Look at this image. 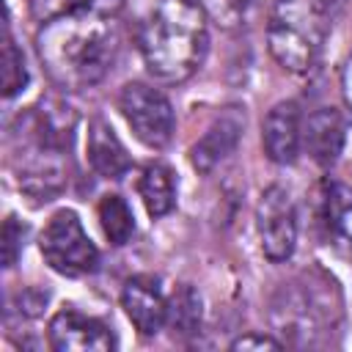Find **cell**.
I'll list each match as a JSON object with an SVG mask.
<instances>
[{
  "label": "cell",
  "mask_w": 352,
  "mask_h": 352,
  "mask_svg": "<svg viewBox=\"0 0 352 352\" xmlns=\"http://www.w3.org/2000/svg\"><path fill=\"white\" fill-rule=\"evenodd\" d=\"M206 14L220 25V28H248L253 25L261 14L267 0H201Z\"/></svg>",
  "instance_id": "obj_17"
},
{
  "label": "cell",
  "mask_w": 352,
  "mask_h": 352,
  "mask_svg": "<svg viewBox=\"0 0 352 352\" xmlns=\"http://www.w3.org/2000/svg\"><path fill=\"white\" fill-rule=\"evenodd\" d=\"M319 3H322L324 11H338V8L344 6V0H319Z\"/></svg>",
  "instance_id": "obj_23"
},
{
  "label": "cell",
  "mask_w": 352,
  "mask_h": 352,
  "mask_svg": "<svg viewBox=\"0 0 352 352\" xmlns=\"http://www.w3.org/2000/svg\"><path fill=\"white\" fill-rule=\"evenodd\" d=\"M88 162L102 179H121L132 168V160L118 140L116 129L104 118H94L88 124V140H85Z\"/></svg>",
  "instance_id": "obj_12"
},
{
  "label": "cell",
  "mask_w": 352,
  "mask_h": 352,
  "mask_svg": "<svg viewBox=\"0 0 352 352\" xmlns=\"http://www.w3.org/2000/svg\"><path fill=\"white\" fill-rule=\"evenodd\" d=\"M283 344L272 336H264V333H248V336H239L231 349H280Z\"/></svg>",
  "instance_id": "obj_21"
},
{
  "label": "cell",
  "mask_w": 352,
  "mask_h": 352,
  "mask_svg": "<svg viewBox=\"0 0 352 352\" xmlns=\"http://www.w3.org/2000/svg\"><path fill=\"white\" fill-rule=\"evenodd\" d=\"M47 338L55 352H110L116 346L110 327L77 308H60L47 324Z\"/></svg>",
  "instance_id": "obj_7"
},
{
  "label": "cell",
  "mask_w": 352,
  "mask_h": 352,
  "mask_svg": "<svg viewBox=\"0 0 352 352\" xmlns=\"http://www.w3.org/2000/svg\"><path fill=\"white\" fill-rule=\"evenodd\" d=\"M121 0H96L41 22L36 50L50 80L82 91L107 77L121 47Z\"/></svg>",
  "instance_id": "obj_1"
},
{
  "label": "cell",
  "mask_w": 352,
  "mask_h": 352,
  "mask_svg": "<svg viewBox=\"0 0 352 352\" xmlns=\"http://www.w3.org/2000/svg\"><path fill=\"white\" fill-rule=\"evenodd\" d=\"M261 146L267 160L278 165H292L302 146V116L297 102H278L267 110L261 124Z\"/></svg>",
  "instance_id": "obj_9"
},
{
  "label": "cell",
  "mask_w": 352,
  "mask_h": 352,
  "mask_svg": "<svg viewBox=\"0 0 352 352\" xmlns=\"http://www.w3.org/2000/svg\"><path fill=\"white\" fill-rule=\"evenodd\" d=\"M324 44V8L319 0H275L267 19L270 55L292 74L308 72Z\"/></svg>",
  "instance_id": "obj_3"
},
{
  "label": "cell",
  "mask_w": 352,
  "mask_h": 352,
  "mask_svg": "<svg viewBox=\"0 0 352 352\" xmlns=\"http://www.w3.org/2000/svg\"><path fill=\"white\" fill-rule=\"evenodd\" d=\"M256 231L261 250L270 261L292 258L297 248V209L289 190L272 184L261 192L256 206Z\"/></svg>",
  "instance_id": "obj_6"
},
{
  "label": "cell",
  "mask_w": 352,
  "mask_h": 352,
  "mask_svg": "<svg viewBox=\"0 0 352 352\" xmlns=\"http://www.w3.org/2000/svg\"><path fill=\"white\" fill-rule=\"evenodd\" d=\"M138 195L151 217H165L176 206V176L165 162H148L138 176Z\"/></svg>",
  "instance_id": "obj_14"
},
{
  "label": "cell",
  "mask_w": 352,
  "mask_h": 352,
  "mask_svg": "<svg viewBox=\"0 0 352 352\" xmlns=\"http://www.w3.org/2000/svg\"><path fill=\"white\" fill-rule=\"evenodd\" d=\"M121 308L143 336H154L165 327L168 297L157 275H132L121 289Z\"/></svg>",
  "instance_id": "obj_8"
},
{
  "label": "cell",
  "mask_w": 352,
  "mask_h": 352,
  "mask_svg": "<svg viewBox=\"0 0 352 352\" xmlns=\"http://www.w3.org/2000/svg\"><path fill=\"white\" fill-rule=\"evenodd\" d=\"M341 94H344V102H346V107L352 110V58L344 63V69H341Z\"/></svg>",
  "instance_id": "obj_22"
},
{
  "label": "cell",
  "mask_w": 352,
  "mask_h": 352,
  "mask_svg": "<svg viewBox=\"0 0 352 352\" xmlns=\"http://www.w3.org/2000/svg\"><path fill=\"white\" fill-rule=\"evenodd\" d=\"M242 129H245V113H239L236 107L223 110L209 124V129L201 135V140L190 148L192 168L201 170V173H209L214 165H220L236 148V143L242 138Z\"/></svg>",
  "instance_id": "obj_11"
},
{
  "label": "cell",
  "mask_w": 352,
  "mask_h": 352,
  "mask_svg": "<svg viewBox=\"0 0 352 352\" xmlns=\"http://www.w3.org/2000/svg\"><path fill=\"white\" fill-rule=\"evenodd\" d=\"M324 228L330 245L352 258V190L341 182H333L324 192Z\"/></svg>",
  "instance_id": "obj_13"
},
{
  "label": "cell",
  "mask_w": 352,
  "mask_h": 352,
  "mask_svg": "<svg viewBox=\"0 0 352 352\" xmlns=\"http://www.w3.org/2000/svg\"><path fill=\"white\" fill-rule=\"evenodd\" d=\"M118 110L135 138L148 148H165L176 129L170 99L146 82H126L118 91Z\"/></svg>",
  "instance_id": "obj_5"
},
{
  "label": "cell",
  "mask_w": 352,
  "mask_h": 352,
  "mask_svg": "<svg viewBox=\"0 0 352 352\" xmlns=\"http://www.w3.org/2000/svg\"><path fill=\"white\" fill-rule=\"evenodd\" d=\"M25 236H28V226L16 217V214H8L6 223H3V267L11 270L25 248Z\"/></svg>",
  "instance_id": "obj_19"
},
{
  "label": "cell",
  "mask_w": 352,
  "mask_h": 352,
  "mask_svg": "<svg viewBox=\"0 0 352 352\" xmlns=\"http://www.w3.org/2000/svg\"><path fill=\"white\" fill-rule=\"evenodd\" d=\"M28 80H30V74L25 66V55L16 47V41L11 38V33L6 30V38H3V96L14 99L19 91H25Z\"/></svg>",
  "instance_id": "obj_18"
},
{
  "label": "cell",
  "mask_w": 352,
  "mask_h": 352,
  "mask_svg": "<svg viewBox=\"0 0 352 352\" xmlns=\"http://www.w3.org/2000/svg\"><path fill=\"white\" fill-rule=\"evenodd\" d=\"M96 217H99V226H102L104 236L110 239V245H126L132 239L135 214L121 195H116V192L102 195L96 204Z\"/></svg>",
  "instance_id": "obj_15"
},
{
  "label": "cell",
  "mask_w": 352,
  "mask_h": 352,
  "mask_svg": "<svg viewBox=\"0 0 352 352\" xmlns=\"http://www.w3.org/2000/svg\"><path fill=\"white\" fill-rule=\"evenodd\" d=\"M165 324L173 330V336H195L201 327V297L192 286L182 283L170 297H168V316Z\"/></svg>",
  "instance_id": "obj_16"
},
{
  "label": "cell",
  "mask_w": 352,
  "mask_h": 352,
  "mask_svg": "<svg viewBox=\"0 0 352 352\" xmlns=\"http://www.w3.org/2000/svg\"><path fill=\"white\" fill-rule=\"evenodd\" d=\"M88 3H96V0H28L30 6V14L36 22H50L66 11H74V8H82Z\"/></svg>",
  "instance_id": "obj_20"
},
{
  "label": "cell",
  "mask_w": 352,
  "mask_h": 352,
  "mask_svg": "<svg viewBox=\"0 0 352 352\" xmlns=\"http://www.w3.org/2000/svg\"><path fill=\"white\" fill-rule=\"evenodd\" d=\"M344 140H346V121L336 107H316L302 121V148L322 168H330L341 157Z\"/></svg>",
  "instance_id": "obj_10"
},
{
  "label": "cell",
  "mask_w": 352,
  "mask_h": 352,
  "mask_svg": "<svg viewBox=\"0 0 352 352\" xmlns=\"http://www.w3.org/2000/svg\"><path fill=\"white\" fill-rule=\"evenodd\" d=\"M201 0H157L146 14L138 44L146 69L160 82H184L206 58L209 30Z\"/></svg>",
  "instance_id": "obj_2"
},
{
  "label": "cell",
  "mask_w": 352,
  "mask_h": 352,
  "mask_svg": "<svg viewBox=\"0 0 352 352\" xmlns=\"http://www.w3.org/2000/svg\"><path fill=\"white\" fill-rule=\"evenodd\" d=\"M38 250L50 270L66 278H82L99 267V250L72 209H58L47 220L38 236Z\"/></svg>",
  "instance_id": "obj_4"
}]
</instances>
